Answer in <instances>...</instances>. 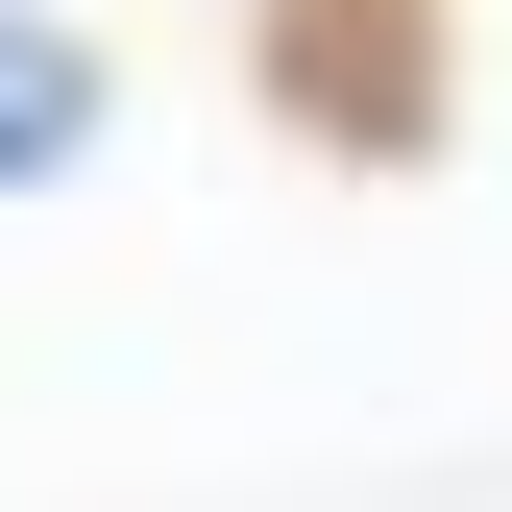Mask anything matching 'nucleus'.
<instances>
[{"label": "nucleus", "mask_w": 512, "mask_h": 512, "mask_svg": "<svg viewBox=\"0 0 512 512\" xmlns=\"http://www.w3.org/2000/svg\"><path fill=\"white\" fill-rule=\"evenodd\" d=\"M74 147H98V49H74V25H0V196L74 171Z\"/></svg>", "instance_id": "nucleus-1"}]
</instances>
